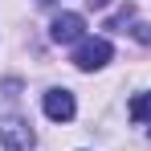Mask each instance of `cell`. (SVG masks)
Instances as JSON below:
<instances>
[{"mask_svg": "<svg viewBox=\"0 0 151 151\" xmlns=\"http://www.w3.org/2000/svg\"><path fill=\"white\" fill-rule=\"evenodd\" d=\"M0 143H4V151H33L37 147L33 127L21 114H0Z\"/></svg>", "mask_w": 151, "mask_h": 151, "instance_id": "6da1fadb", "label": "cell"}, {"mask_svg": "<svg viewBox=\"0 0 151 151\" xmlns=\"http://www.w3.org/2000/svg\"><path fill=\"white\" fill-rule=\"evenodd\" d=\"M106 61H110V41H106V37H86V41L74 49V65L86 70V74L102 70Z\"/></svg>", "mask_w": 151, "mask_h": 151, "instance_id": "7a4b0ae2", "label": "cell"}, {"mask_svg": "<svg viewBox=\"0 0 151 151\" xmlns=\"http://www.w3.org/2000/svg\"><path fill=\"white\" fill-rule=\"evenodd\" d=\"M45 114H49L53 123H70L78 114L74 94H70V90H49V94H45Z\"/></svg>", "mask_w": 151, "mask_h": 151, "instance_id": "3957f363", "label": "cell"}, {"mask_svg": "<svg viewBox=\"0 0 151 151\" xmlns=\"http://www.w3.org/2000/svg\"><path fill=\"white\" fill-rule=\"evenodd\" d=\"M82 29H86V21H82L78 12H61V17H53L49 37L57 41V45H70V41H78V37H82Z\"/></svg>", "mask_w": 151, "mask_h": 151, "instance_id": "277c9868", "label": "cell"}, {"mask_svg": "<svg viewBox=\"0 0 151 151\" xmlns=\"http://www.w3.org/2000/svg\"><path fill=\"white\" fill-rule=\"evenodd\" d=\"M127 114L139 127H151V94H135V98L127 102Z\"/></svg>", "mask_w": 151, "mask_h": 151, "instance_id": "5b68a950", "label": "cell"}, {"mask_svg": "<svg viewBox=\"0 0 151 151\" xmlns=\"http://www.w3.org/2000/svg\"><path fill=\"white\" fill-rule=\"evenodd\" d=\"M131 33H135V37L143 41V45H151V25H135V29H131Z\"/></svg>", "mask_w": 151, "mask_h": 151, "instance_id": "8992f818", "label": "cell"}, {"mask_svg": "<svg viewBox=\"0 0 151 151\" xmlns=\"http://www.w3.org/2000/svg\"><path fill=\"white\" fill-rule=\"evenodd\" d=\"M86 4H90V8H106L110 0H86Z\"/></svg>", "mask_w": 151, "mask_h": 151, "instance_id": "52a82bcc", "label": "cell"}, {"mask_svg": "<svg viewBox=\"0 0 151 151\" xmlns=\"http://www.w3.org/2000/svg\"><path fill=\"white\" fill-rule=\"evenodd\" d=\"M37 4H49V0H37Z\"/></svg>", "mask_w": 151, "mask_h": 151, "instance_id": "ba28073f", "label": "cell"}]
</instances>
